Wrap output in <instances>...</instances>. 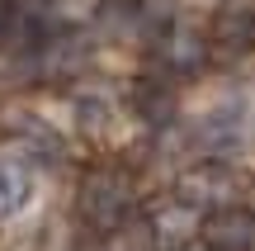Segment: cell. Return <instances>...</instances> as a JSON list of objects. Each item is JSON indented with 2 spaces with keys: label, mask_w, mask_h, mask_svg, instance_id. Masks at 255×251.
Masks as SVG:
<instances>
[{
  "label": "cell",
  "mask_w": 255,
  "mask_h": 251,
  "mask_svg": "<svg viewBox=\"0 0 255 251\" xmlns=\"http://www.w3.org/2000/svg\"><path fill=\"white\" fill-rule=\"evenodd\" d=\"M132 209V190H128L123 176L114 171H95L90 180L81 185V218L95 228H119Z\"/></svg>",
  "instance_id": "6da1fadb"
},
{
  "label": "cell",
  "mask_w": 255,
  "mask_h": 251,
  "mask_svg": "<svg viewBox=\"0 0 255 251\" xmlns=\"http://www.w3.org/2000/svg\"><path fill=\"white\" fill-rule=\"evenodd\" d=\"M227 176H222V171H194V176L189 180H184V195H189V199H203V195H208V199H227Z\"/></svg>",
  "instance_id": "277c9868"
},
{
  "label": "cell",
  "mask_w": 255,
  "mask_h": 251,
  "mask_svg": "<svg viewBox=\"0 0 255 251\" xmlns=\"http://www.w3.org/2000/svg\"><path fill=\"white\" fill-rule=\"evenodd\" d=\"M208 251H255V214L246 209H218L203 223Z\"/></svg>",
  "instance_id": "7a4b0ae2"
},
{
  "label": "cell",
  "mask_w": 255,
  "mask_h": 251,
  "mask_svg": "<svg viewBox=\"0 0 255 251\" xmlns=\"http://www.w3.org/2000/svg\"><path fill=\"white\" fill-rule=\"evenodd\" d=\"M33 195V171L24 166L19 157H0V218L19 214Z\"/></svg>",
  "instance_id": "3957f363"
},
{
  "label": "cell",
  "mask_w": 255,
  "mask_h": 251,
  "mask_svg": "<svg viewBox=\"0 0 255 251\" xmlns=\"http://www.w3.org/2000/svg\"><path fill=\"white\" fill-rule=\"evenodd\" d=\"M76 114H81L85 128H104V123H109V100H104V95H81V100H76Z\"/></svg>",
  "instance_id": "8992f818"
},
{
  "label": "cell",
  "mask_w": 255,
  "mask_h": 251,
  "mask_svg": "<svg viewBox=\"0 0 255 251\" xmlns=\"http://www.w3.org/2000/svg\"><path fill=\"white\" fill-rule=\"evenodd\" d=\"M165 52H170V66H180V71H189V66H199V52H203V43H199L194 33H175Z\"/></svg>",
  "instance_id": "5b68a950"
}]
</instances>
